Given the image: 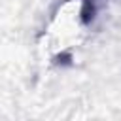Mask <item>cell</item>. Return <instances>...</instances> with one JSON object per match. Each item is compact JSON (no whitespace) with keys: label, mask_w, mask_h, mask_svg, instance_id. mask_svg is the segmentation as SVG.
I'll return each instance as SVG.
<instances>
[{"label":"cell","mask_w":121,"mask_h":121,"mask_svg":"<svg viewBox=\"0 0 121 121\" xmlns=\"http://www.w3.org/2000/svg\"><path fill=\"white\" fill-rule=\"evenodd\" d=\"M95 11H96V9H95V4H93V0H83L81 11H79L83 25H89V23L95 19Z\"/></svg>","instance_id":"obj_1"}]
</instances>
